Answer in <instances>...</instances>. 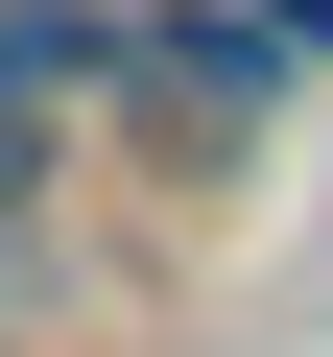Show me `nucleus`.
I'll return each mask as SVG.
<instances>
[{
  "instance_id": "nucleus-1",
  "label": "nucleus",
  "mask_w": 333,
  "mask_h": 357,
  "mask_svg": "<svg viewBox=\"0 0 333 357\" xmlns=\"http://www.w3.org/2000/svg\"><path fill=\"white\" fill-rule=\"evenodd\" d=\"M119 96H143V143H238V119L286 96V24H262V0H166Z\"/></svg>"
},
{
  "instance_id": "nucleus-3",
  "label": "nucleus",
  "mask_w": 333,
  "mask_h": 357,
  "mask_svg": "<svg viewBox=\"0 0 333 357\" xmlns=\"http://www.w3.org/2000/svg\"><path fill=\"white\" fill-rule=\"evenodd\" d=\"M48 167H72V96H0V238L48 215Z\"/></svg>"
},
{
  "instance_id": "nucleus-2",
  "label": "nucleus",
  "mask_w": 333,
  "mask_h": 357,
  "mask_svg": "<svg viewBox=\"0 0 333 357\" xmlns=\"http://www.w3.org/2000/svg\"><path fill=\"white\" fill-rule=\"evenodd\" d=\"M95 72H143L119 0H0V96H95Z\"/></svg>"
},
{
  "instance_id": "nucleus-4",
  "label": "nucleus",
  "mask_w": 333,
  "mask_h": 357,
  "mask_svg": "<svg viewBox=\"0 0 333 357\" xmlns=\"http://www.w3.org/2000/svg\"><path fill=\"white\" fill-rule=\"evenodd\" d=\"M0 357H24V333H0Z\"/></svg>"
}]
</instances>
